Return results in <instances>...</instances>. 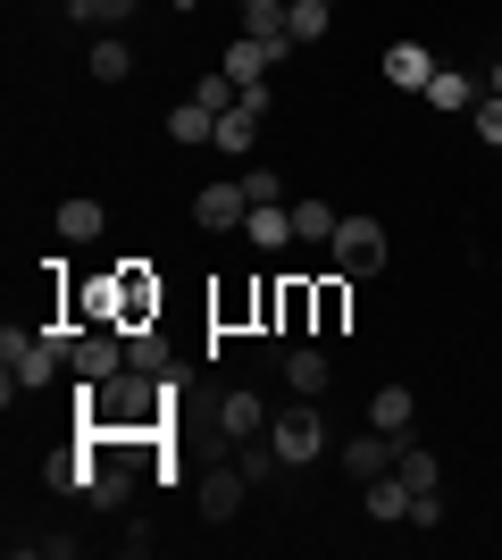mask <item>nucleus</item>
Segmentation results:
<instances>
[{
	"mask_svg": "<svg viewBox=\"0 0 502 560\" xmlns=\"http://www.w3.org/2000/svg\"><path fill=\"white\" fill-rule=\"evenodd\" d=\"M176 401H185L176 376L118 369V376H101V385H75V427H84V435H167V427H176Z\"/></svg>",
	"mask_w": 502,
	"mask_h": 560,
	"instance_id": "obj_1",
	"label": "nucleus"
},
{
	"mask_svg": "<svg viewBox=\"0 0 502 560\" xmlns=\"http://www.w3.org/2000/svg\"><path fill=\"white\" fill-rule=\"evenodd\" d=\"M59 376H75V327H9L0 335V401L50 394Z\"/></svg>",
	"mask_w": 502,
	"mask_h": 560,
	"instance_id": "obj_2",
	"label": "nucleus"
},
{
	"mask_svg": "<svg viewBox=\"0 0 502 560\" xmlns=\"http://www.w3.org/2000/svg\"><path fill=\"white\" fill-rule=\"evenodd\" d=\"M268 444L285 452V468H311L318 452H327V419H318V401H302V394H293L285 410L268 419Z\"/></svg>",
	"mask_w": 502,
	"mask_h": 560,
	"instance_id": "obj_3",
	"label": "nucleus"
},
{
	"mask_svg": "<svg viewBox=\"0 0 502 560\" xmlns=\"http://www.w3.org/2000/svg\"><path fill=\"white\" fill-rule=\"evenodd\" d=\"M327 252H335V268H343V277H377V268H385V259H394V234H385L377 226V218H343V226H335V243H327Z\"/></svg>",
	"mask_w": 502,
	"mask_h": 560,
	"instance_id": "obj_4",
	"label": "nucleus"
},
{
	"mask_svg": "<svg viewBox=\"0 0 502 560\" xmlns=\"http://www.w3.org/2000/svg\"><path fill=\"white\" fill-rule=\"evenodd\" d=\"M243 493H252V477L235 468V452H218V460L192 477V511H201V518H235Z\"/></svg>",
	"mask_w": 502,
	"mask_h": 560,
	"instance_id": "obj_5",
	"label": "nucleus"
},
{
	"mask_svg": "<svg viewBox=\"0 0 502 560\" xmlns=\"http://www.w3.org/2000/svg\"><path fill=\"white\" fill-rule=\"evenodd\" d=\"M260 126H268V84H243V101L218 117V151H226V160H252V151H260Z\"/></svg>",
	"mask_w": 502,
	"mask_h": 560,
	"instance_id": "obj_6",
	"label": "nucleus"
},
{
	"mask_svg": "<svg viewBox=\"0 0 502 560\" xmlns=\"http://www.w3.org/2000/svg\"><path fill=\"white\" fill-rule=\"evenodd\" d=\"M126 369V327H75V376L68 385H101Z\"/></svg>",
	"mask_w": 502,
	"mask_h": 560,
	"instance_id": "obj_7",
	"label": "nucleus"
},
{
	"mask_svg": "<svg viewBox=\"0 0 502 560\" xmlns=\"http://www.w3.org/2000/svg\"><path fill=\"white\" fill-rule=\"evenodd\" d=\"M243 218H252V192L243 185H201L192 192V226L201 234H243Z\"/></svg>",
	"mask_w": 502,
	"mask_h": 560,
	"instance_id": "obj_8",
	"label": "nucleus"
},
{
	"mask_svg": "<svg viewBox=\"0 0 502 560\" xmlns=\"http://www.w3.org/2000/svg\"><path fill=\"white\" fill-rule=\"evenodd\" d=\"M118 293H126V318H118V327L160 318V302H167V284H160V268H151V259H118Z\"/></svg>",
	"mask_w": 502,
	"mask_h": 560,
	"instance_id": "obj_9",
	"label": "nucleus"
},
{
	"mask_svg": "<svg viewBox=\"0 0 502 560\" xmlns=\"http://www.w3.org/2000/svg\"><path fill=\"white\" fill-rule=\"evenodd\" d=\"M126 369H143V376H176V343H167L160 318H135V327H126Z\"/></svg>",
	"mask_w": 502,
	"mask_h": 560,
	"instance_id": "obj_10",
	"label": "nucleus"
},
{
	"mask_svg": "<svg viewBox=\"0 0 502 560\" xmlns=\"http://www.w3.org/2000/svg\"><path fill=\"white\" fill-rule=\"evenodd\" d=\"M394 460H402V435H385V427H360L352 444H343V468H352L360 486H369V477H385Z\"/></svg>",
	"mask_w": 502,
	"mask_h": 560,
	"instance_id": "obj_11",
	"label": "nucleus"
},
{
	"mask_svg": "<svg viewBox=\"0 0 502 560\" xmlns=\"http://www.w3.org/2000/svg\"><path fill=\"white\" fill-rule=\"evenodd\" d=\"M327 385H335V360H327V351H318V343H293V351H285V394L318 401V394H327Z\"/></svg>",
	"mask_w": 502,
	"mask_h": 560,
	"instance_id": "obj_12",
	"label": "nucleus"
},
{
	"mask_svg": "<svg viewBox=\"0 0 502 560\" xmlns=\"http://www.w3.org/2000/svg\"><path fill=\"white\" fill-rule=\"evenodd\" d=\"M377 68H385V84H394V93H428V84H435L428 43H394V50L377 59Z\"/></svg>",
	"mask_w": 502,
	"mask_h": 560,
	"instance_id": "obj_13",
	"label": "nucleus"
},
{
	"mask_svg": "<svg viewBox=\"0 0 502 560\" xmlns=\"http://www.w3.org/2000/svg\"><path fill=\"white\" fill-rule=\"evenodd\" d=\"M268 419H277V410H268L260 394H226V401H218V435H226V444H252V435H268Z\"/></svg>",
	"mask_w": 502,
	"mask_h": 560,
	"instance_id": "obj_14",
	"label": "nucleus"
},
{
	"mask_svg": "<svg viewBox=\"0 0 502 560\" xmlns=\"http://www.w3.org/2000/svg\"><path fill=\"white\" fill-rule=\"evenodd\" d=\"M43 486L50 493H93V452H84V435H75V444H59L43 460Z\"/></svg>",
	"mask_w": 502,
	"mask_h": 560,
	"instance_id": "obj_15",
	"label": "nucleus"
},
{
	"mask_svg": "<svg viewBox=\"0 0 502 560\" xmlns=\"http://www.w3.org/2000/svg\"><path fill=\"white\" fill-rule=\"evenodd\" d=\"M360 502H369V518H377V527H410V486L394 477V468H385V477H369V486H360Z\"/></svg>",
	"mask_w": 502,
	"mask_h": 560,
	"instance_id": "obj_16",
	"label": "nucleus"
},
{
	"mask_svg": "<svg viewBox=\"0 0 502 560\" xmlns=\"http://www.w3.org/2000/svg\"><path fill=\"white\" fill-rule=\"evenodd\" d=\"M243 234H252V252H285V243H293V210H285V201H252Z\"/></svg>",
	"mask_w": 502,
	"mask_h": 560,
	"instance_id": "obj_17",
	"label": "nucleus"
},
{
	"mask_svg": "<svg viewBox=\"0 0 502 560\" xmlns=\"http://www.w3.org/2000/svg\"><path fill=\"white\" fill-rule=\"evenodd\" d=\"M311 293H318V335L352 327V277H343V268H335V277H311Z\"/></svg>",
	"mask_w": 502,
	"mask_h": 560,
	"instance_id": "obj_18",
	"label": "nucleus"
},
{
	"mask_svg": "<svg viewBox=\"0 0 502 560\" xmlns=\"http://www.w3.org/2000/svg\"><path fill=\"white\" fill-rule=\"evenodd\" d=\"M410 419H419V394H410V385H377V394H369V427L410 435Z\"/></svg>",
	"mask_w": 502,
	"mask_h": 560,
	"instance_id": "obj_19",
	"label": "nucleus"
},
{
	"mask_svg": "<svg viewBox=\"0 0 502 560\" xmlns=\"http://www.w3.org/2000/svg\"><path fill=\"white\" fill-rule=\"evenodd\" d=\"M478 101H486V84H478V75H460V68H435V84H428V109L460 117V109H478Z\"/></svg>",
	"mask_w": 502,
	"mask_h": 560,
	"instance_id": "obj_20",
	"label": "nucleus"
},
{
	"mask_svg": "<svg viewBox=\"0 0 502 560\" xmlns=\"http://www.w3.org/2000/svg\"><path fill=\"white\" fill-rule=\"evenodd\" d=\"M167 142H185V151L218 142V109H201V101H176V109H167Z\"/></svg>",
	"mask_w": 502,
	"mask_h": 560,
	"instance_id": "obj_21",
	"label": "nucleus"
},
{
	"mask_svg": "<svg viewBox=\"0 0 502 560\" xmlns=\"http://www.w3.org/2000/svg\"><path fill=\"white\" fill-rule=\"evenodd\" d=\"M210 318H218V335H235V327H260V284H226L210 302Z\"/></svg>",
	"mask_w": 502,
	"mask_h": 560,
	"instance_id": "obj_22",
	"label": "nucleus"
},
{
	"mask_svg": "<svg viewBox=\"0 0 502 560\" xmlns=\"http://www.w3.org/2000/svg\"><path fill=\"white\" fill-rule=\"evenodd\" d=\"M84 75H93V84H126V75H135V50H126L118 34H101V43L84 50Z\"/></svg>",
	"mask_w": 502,
	"mask_h": 560,
	"instance_id": "obj_23",
	"label": "nucleus"
},
{
	"mask_svg": "<svg viewBox=\"0 0 502 560\" xmlns=\"http://www.w3.org/2000/svg\"><path fill=\"white\" fill-rule=\"evenodd\" d=\"M394 477H402L410 493H428V486H444V460H435L428 444H410V435H402V460H394Z\"/></svg>",
	"mask_w": 502,
	"mask_h": 560,
	"instance_id": "obj_24",
	"label": "nucleus"
},
{
	"mask_svg": "<svg viewBox=\"0 0 502 560\" xmlns=\"http://www.w3.org/2000/svg\"><path fill=\"white\" fill-rule=\"evenodd\" d=\"M101 226H109V210H101V201H59V243H93Z\"/></svg>",
	"mask_w": 502,
	"mask_h": 560,
	"instance_id": "obj_25",
	"label": "nucleus"
},
{
	"mask_svg": "<svg viewBox=\"0 0 502 560\" xmlns=\"http://www.w3.org/2000/svg\"><path fill=\"white\" fill-rule=\"evenodd\" d=\"M335 226H343V218H335L327 201H293V243H335Z\"/></svg>",
	"mask_w": 502,
	"mask_h": 560,
	"instance_id": "obj_26",
	"label": "nucleus"
},
{
	"mask_svg": "<svg viewBox=\"0 0 502 560\" xmlns=\"http://www.w3.org/2000/svg\"><path fill=\"white\" fill-rule=\"evenodd\" d=\"M135 9H143V0H75V25H93V34H118Z\"/></svg>",
	"mask_w": 502,
	"mask_h": 560,
	"instance_id": "obj_27",
	"label": "nucleus"
},
{
	"mask_svg": "<svg viewBox=\"0 0 502 560\" xmlns=\"http://www.w3.org/2000/svg\"><path fill=\"white\" fill-rule=\"evenodd\" d=\"M335 25V0H293V43H318Z\"/></svg>",
	"mask_w": 502,
	"mask_h": 560,
	"instance_id": "obj_28",
	"label": "nucleus"
},
{
	"mask_svg": "<svg viewBox=\"0 0 502 560\" xmlns=\"http://www.w3.org/2000/svg\"><path fill=\"white\" fill-rule=\"evenodd\" d=\"M17 552H43V560H68L75 552V536H59V527H34V536H9Z\"/></svg>",
	"mask_w": 502,
	"mask_h": 560,
	"instance_id": "obj_29",
	"label": "nucleus"
},
{
	"mask_svg": "<svg viewBox=\"0 0 502 560\" xmlns=\"http://www.w3.org/2000/svg\"><path fill=\"white\" fill-rule=\"evenodd\" d=\"M243 192H252V201H285V176H277V167H243Z\"/></svg>",
	"mask_w": 502,
	"mask_h": 560,
	"instance_id": "obj_30",
	"label": "nucleus"
},
{
	"mask_svg": "<svg viewBox=\"0 0 502 560\" xmlns=\"http://www.w3.org/2000/svg\"><path fill=\"white\" fill-rule=\"evenodd\" d=\"M151 544H160V527H151V518H126V527H118V552H126V560H143Z\"/></svg>",
	"mask_w": 502,
	"mask_h": 560,
	"instance_id": "obj_31",
	"label": "nucleus"
},
{
	"mask_svg": "<svg viewBox=\"0 0 502 560\" xmlns=\"http://www.w3.org/2000/svg\"><path fill=\"white\" fill-rule=\"evenodd\" d=\"M469 117H478V135H486V151H502V101L486 93V101H478V109H469Z\"/></svg>",
	"mask_w": 502,
	"mask_h": 560,
	"instance_id": "obj_32",
	"label": "nucleus"
},
{
	"mask_svg": "<svg viewBox=\"0 0 502 560\" xmlns=\"http://www.w3.org/2000/svg\"><path fill=\"white\" fill-rule=\"evenodd\" d=\"M486 93H494V101H502V59H494V68H486Z\"/></svg>",
	"mask_w": 502,
	"mask_h": 560,
	"instance_id": "obj_33",
	"label": "nucleus"
},
{
	"mask_svg": "<svg viewBox=\"0 0 502 560\" xmlns=\"http://www.w3.org/2000/svg\"><path fill=\"white\" fill-rule=\"evenodd\" d=\"M167 9H201V0H167Z\"/></svg>",
	"mask_w": 502,
	"mask_h": 560,
	"instance_id": "obj_34",
	"label": "nucleus"
},
{
	"mask_svg": "<svg viewBox=\"0 0 502 560\" xmlns=\"http://www.w3.org/2000/svg\"><path fill=\"white\" fill-rule=\"evenodd\" d=\"M68 9H75V0H68Z\"/></svg>",
	"mask_w": 502,
	"mask_h": 560,
	"instance_id": "obj_35",
	"label": "nucleus"
}]
</instances>
